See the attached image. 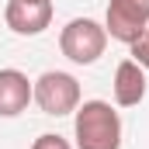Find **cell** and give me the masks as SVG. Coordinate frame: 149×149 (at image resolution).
<instances>
[{"instance_id": "obj_1", "label": "cell", "mask_w": 149, "mask_h": 149, "mask_svg": "<svg viewBox=\"0 0 149 149\" xmlns=\"http://www.w3.org/2000/svg\"><path fill=\"white\" fill-rule=\"evenodd\" d=\"M73 114L76 149H121V118L108 101H83Z\"/></svg>"}, {"instance_id": "obj_2", "label": "cell", "mask_w": 149, "mask_h": 149, "mask_svg": "<svg viewBox=\"0 0 149 149\" xmlns=\"http://www.w3.org/2000/svg\"><path fill=\"white\" fill-rule=\"evenodd\" d=\"M31 101L42 108V114H52V118L73 114L80 108V80L63 70H49L31 83Z\"/></svg>"}, {"instance_id": "obj_3", "label": "cell", "mask_w": 149, "mask_h": 149, "mask_svg": "<svg viewBox=\"0 0 149 149\" xmlns=\"http://www.w3.org/2000/svg\"><path fill=\"white\" fill-rule=\"evenodd\" d=\"M59 49L63 56L76 66H90L104 56L108 49V31L104 24H97L94 17H73L63 31H59Z\"/></svg>"}, {"instance_id": "obj_4", "label": "cell", "mask_w": 149, "mask_h": 149, "mask_svg": "<svg viewBox=\"0 0 149 149\" xmlns=\"http://www.w3.org/2000/svg\"><path fill=\"white\" fill-rule=\"evenodd\" d=\"M146 28H149V0H108V17H104L108 38L132 45Z\"/></svg>"}, {"instance_id": "obj_5", "label": "cell", "mask_w": 149, "mask_h": 149, "mask_svg": "<svg viewBox=\"0 0 149 149\" xmlns=\"http://www.w3.org/2000/svg\"><path fill=\"white\" fill-rule=\"evenodd\" d=\"M3 21L14 35H42L52 24V0H7Z\"/></svg>"}, {"instance_id": "obj_6", "label": "cell", "mask_w": 149, "mask_h": 149, "mask_svg": "<svg viewBox=\"0 0 149 149\" xmlns=\"http://www.w3.org/2000/svg\"><path fill=\"white\" fill-rule=\"evenodd\" d=\"M146 97V70L135 59H121L114 70V104L118 108H135Z\"/></svg>"}, {"instance_id": "obj_7", "label": "cell", "mask_w": 149, "mask_h": 149, "mask_svg": "<svg viewBox=\"0 0 149 149\" xmlns=\"http://www.w3.org/2000/svg\"><path fill=\"white\" fill-rule=\"evenodd\" d=\"M31 104V80L21 70H0V118H17Z\"/></svg>"}, {"instance_id": "obj_8", "label": "cell", "mask_w": 149, "mask_h": 149, "mask_svg": "<svg viewBox=\"0 0 149 149\" xmlns=\"http://www.w3.org/2000/svg\"><path fill=\"white\" fill-rule=\"evenodd\" d=\"M128 49H132V59H135L142 70H149V28H146V31H142L139 38H135Z\"/></svg>"}, {"instance_id": "obj_9", "label": "cell", "mask_w": 149, "mask_h": 149, "mask_svg": "<svg viewBox=\"0 0 149 149\" xmlns=\"http://www.w3.org/2000/svg\"><path fill=\"white\" fill-rule=\"evenodd\" d=\"M31 149H73L63 135H56V132H45V135H38L35 142H31Z\"/></svg>"}]
</instances>
